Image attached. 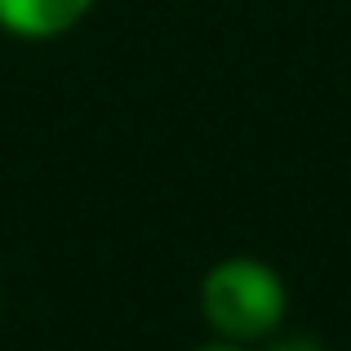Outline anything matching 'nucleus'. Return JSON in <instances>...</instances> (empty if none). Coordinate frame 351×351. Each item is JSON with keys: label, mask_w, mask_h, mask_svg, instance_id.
I'll return each mask as SVG.
<instances>
[{"label": "nucleus", "mask_w": 351, "mask_h": 351, "mask_svg": "<svg viewBox=\"0 0 351 351\" xmlns=\"http://www.w3.org/2000/svg\"><path fill=\"white\" fill-rule=\"evenodd\" d=\"M200 320L214 338L258 347L289 320V285L267 258L227 254L200 276Z\"/></svg>", "instance_id": "1"}, {"label": "nucleus", "mask_w": 351, "mask_h": 351, "mask_svg": "<svg viewBox=\"0 0 351 351\" xmlns=\"http://www.w3.org/2000/svg\"><path fill=\"white\" fill-rule=\"evenodd\" d=\"M98 0H0V36L23 45H53L80 32Z\"/></svg>", "instance_id": "2"}, {"label": "nucleus", "mask_w": 351, "mask_h": 351, "mask_svg": "<svg viewBox=\"0 0 351 351\" xmlns=\"http://www.w3.org/2000/svg\"><path fill=\"white\" fill-rule=\"evenodd\" d=\"M258 351H329L316 334H293V329H276L267 343H258Z\"/></svg>", "instance_id": "3"}, {"label": "nucleus", "mask_w": 351, "mask_h": 351, "mask_svg": "<svg viewBox=\"0 0 351 351\" xmlns=\"http://www.w3.org/2000/svg\"><path fill=\"white\" fill-rule=\"evenodd\" d=\"M196 351H254V347H236V343H223V338H209V343H200Z\"/></svg>", "instance_id": "4"}, {"label": "nucleus", "mask_w": 351, "mask_h": 351, "mask_svg": "<svg viewBox=\"0 0 351 351\" xmlns=\"http://www.w3.org/2000/svg\"><path fill=\"white\" fill-rule=\"evenodd\" d=\"M0 311H5V293H0Z\"/></svg>", "instance_id": "5"}]
</instances>
